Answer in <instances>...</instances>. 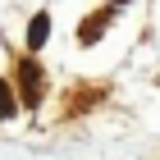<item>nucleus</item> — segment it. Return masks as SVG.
<instances>
[{"label": "nucleus", "mask_w": 160, "mask_h": 160, "mask_svg": "<svg viewBox=\"0 0 160 160\" xmlns=\"http://www.w3.org/2000/svg\"><path fill=\"white\" fill-rule=\"evenodd\" d=\"M14 114V96H9V82H0V119Z\"/></svg>", "instance_id": "3"}, {"label": "nucleus", "mask_w": 160, "mask_h": 160, "mask_svg": "<svg viewBox=\"0 0 160 160\" xmlns=\"http://www.w3.org/2000/svg\"><path fill=\"white\" fill-rule=\"evenodd\" d=\"M46 32H50V18H46V14H37V18H32V28H28V46H32V50L46 46Z\"/></svg>", "instance_id": "1"}, {"label": "nucleus", "mask_w": 160, "mask_h": 160, "mask_svg": "<svg viewBox=\"0 0 160 160\" xmlns=\"http://www.w3.org/2000/svg\"><path fill=\"white\" fill-rule=\"evenodd\" d=\"M23 82H28V105H32V101L41 96V73H37V69H32V64H28V69H23Z\"/></svg>", "instance_id": "2"}]
</instances>
